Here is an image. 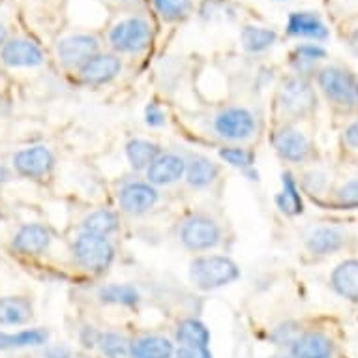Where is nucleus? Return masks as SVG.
Wrapping results in <instances>:
<instances>
[{
  "mask_svg": "<svg viewBox=\"0 0 358 358\" xmlns=\"http://www.w3.org/2000/svg\"><path fill=\"white\" fill-rule=\"evenodd\" d=\"M241 278V268L229 257L222 255H203L189 263V280L197 289L214 291L223 285L236 282Z\"/></svg>",
  "mask_w": 358,
  "mask_h": 358,
  "instance_id": "1",
  "label": "nucleus"
},
{
  "mask_svg": "<svg viewBox=\"0 0 358 358\" xmlns=\"http://www.w3.org/2000/svg\"><path fill=\"white\" fill-rule=\"evenodd\" d=\"M73 257L88 272H106L115 259V248L107 236L83 233L73 242Z\"/></svg>",
  "mask_w": 358,
  "mask_h": 358,
  "instance_id": "2",
  "label": "nucleus"
},
{
  "mask_svg": "<svg viewBox=\"0 0 358 358\" xmlns=\"http://www.w3.org/2000/svg\"><path fill=\"white\" fill-rule=\"evenodd\" d=\"M319 87L324 92V96L336 106L358 107V79L351 71L338 68V66H329L319 71Z\"/></svg>",
  "mask_w": 358,
  "mask_h": 358,
  "instance_id": "3",
  "label": "nucleus"
},
{
  "mask_svg": "<svg viewBox=\"0 0 358 358\" xmlns=\"http://www.w3.org/2000/svg\"><path fill=\"white\" fill-rule=\"evenodd\" d=\"M152 38V29L147 19L128 17L113 27L109 41L120 53H141L148 48Z\"/></svg>",
  "mask_w": 358,
  "mask_h": 358,
  "instance_id": "4",
  "label": "nucleus"
},
{
  "mask_svg": "<svg viewBox=\"0 0 358 358\" xmlns=\"http://www.w3.org/2000/svg\"><path fill=\"white\" fill-rule=\"evenodd\" d=\"M180 241L192 252H206L222 241V229L212 217L192 216L180 229Z\"/></svg>",
  "mask_w": 358,
  "mask_h": 358,
  "instance_id": "5",
  "label": "nucleus"
},
{
  "mask_svg": "<svg viewBox=\"0 0 358 358\" xmlns=\"http://www.w3.org/2000/svg\"><path fill=\"white\" fill-rule=\"evenodd\" d=\"M214 131L227 141H244L255 131V118L244 107H229L214 118Z\"/></svg>",
  "mask_w": 358,
  "mask_h": 358,
  "instance_id": "6",
  "label": "nucleus"
},
{
  "mask_svg": "<svg viewBox=\"0 0 358 358\" xmlns=\"http://www.w3.org/2000/svg\"><path fill=\"white\" fill-rule=\"evenodd\" d=\"M280 106L287 115L304 117L315 107V92L310 83L300 77H293L283 83L280 90Z\"/></svg>",
  "mask_w": 358,
  "mask_h": 358,
  "instance_id": "7",
  "label": "nucleus"
},
{
  "mask_svg": "<svg viewBox=\"0 0 358 358\" xmlns=\"http://www.w3.org/2000/svg\"><path fill=\"white\" fill-rule=\"evenodd\" d=\"M53 165V152L43 145L23 148V150L13 154V169L17 171L21 176H27V178H34V180L43 178V176L51 173Z\"/></svg>",
  "mask_w": 358,
  "mask_h": 358,
  "instance_id": "8",
  "label": "nucleus"
},
{
  "mask_svg": "<svg viewBox=\"0 0 358 358\" xmlns=\"http://www.w3.org/2000/svg\"><path fill=\"white\" fill-rule=\"evenodd\" d=\"M98 40L90 34H76L64 38L57 48L60 62L68 68H81L87 60L98 55Z\"/></svg>",
  "mask_w": 358,
  "mask_h": 358,
  "instance_id": "9",
  "label": "nucleus"
},
{
  "mask_svg": "<svg viewBox=\"0 0 358 358\" xmlns=\"http://www.w3.org/2000/svg\"><path fill=\"white\" fill-rule=\"evenodd\" d=\"M0 59L10 68H36L43 64V53L38 43L27 38L6 41L0 51Z\"/></svg>",
  "mask_w": 358,
  "mask_h": 358,
  "instance_id": "10",
  "label": "nucleus"
},
{
  "mask_svg": "<svg viewBox=\"0 0 358 358\" xmlns=\"http://www.w3.org/2000/svg\"><path fill=\"white\" fill-rule=\"evenodd\" d=\"M158 192H156L152 184L129 182L120 189L118 203H120V208L124 212L139 216V214H145L150 208H154L156 203H158Z\"/></svg>",
  "mask_w": 358,
  "mask_h": 358,
  "instance_id": "11",
  "label": "nucleus"
},
{
  "mask_svg": "<svg viewBox=\"0 0 358 358\" xmlns=\"http://www.w3.org/2000/svg\"><path fill=\"white\" fill-rule=\"evenodd\" d=\"M51 246V233L41 223H27L15 233L12 248L23 255H40Z\"/></svg>",
  "mask_w": 358,
  "mask_h": 358,
  "instance_id": "12",
  "label": "nucleus"
},
{
  "mask_svg": "<svg viewBox=\"0 0 358 358\" xmlns=\"http://www.w3.org/2000/svg\"><path fill=\"white\" fill-rule=\"evenodd\" d=\"M186 173V159L178 154H159L147 169L152 186H169L178 182Z\"/></svg>",
  "mask_w": 358,
  "mask_h": 358,
  "instance_id": "13",
  "label": "nucleus"
},
{
  "mask_svg": "<svg viewBox=\"0 0 358 358\" xmlns=\"http://www.w3.org/2000/svg\"><path fill=\"white\" fill-rule=\"evenodd\" d=\"M122 70V62L115 55H94L79 68V76L88 85H103L113 81Z\"/></svg>",
  "mask_w": 358,
  "mask_h": 358,
  "instance_id": "14",
  "label": "nucleus"
},
{
  "mask_svg": "<svg viewBox=\"0 0 358 358\" xmlns=\"http://www.w3.org/2000/svg\"><path fill=\"white\" fill-rule=\"evenodd\" d=\"M274 147L278 154L287 162L300 164L310 156V141L306 139L304 134H300L299 129L283 128L274 136Z\"/></svg>",
  "mask_w": 358,
  "mask_h": 358,
  "instance_id": "15",
  "label": "nucleus"
},
{
  "mask_svg": "<svg viewBox=\"0 0 358 358\" xmlns=\"http://www.w3.org/2000/svg\"><path fill=\"white\" fill-rule=\"evenodd\" d=\"M291 351L296 358H332L334 345L330 338L321 332H308L296 336V340L291 343Z\"/></svg>",
  "mask_w": 358,
  "mask_h": 358,
  "instance_id": "16",
  "label": "nucleus"
},
{
  "mask_svg": "<svg viewBox=\"0 0 358 358\" xmlns=\"http://www.w3.org/2000/svg\"><path fill=\"white\" fill-rule=\"evenodd\" d=\"M287 32L291 36H302V38H313V40H327L329 29L321 21L319 15L311 12H294L289 15Z\"/></svg>",
  "mask_w": 358,
  "mask_h": 358,
  "instance_id": "17",
  "label": "nucleus"
},
{
  "mask_svg": "<svg viewBox=\"0 0 358 358\" xmlns=\"http://www.w3.org/2000/svg\"><path fill=\"white\" fill-rule=\"evenodd\" d=\"M332 287L340 296L358 302V261H343L332 272Z\"/></svg>",
  "mask_w": 358,
  "mask_h": 358,
  "instance_id": "18",
  "label": "nucleus"
},
{
  "mask_svg": "<svg viewBox=\"0 0 358 358\" xmlns=\"http://www.w3.org/2000/svg\"><path fill=\"white\" fill-rule=\"evenodd\" d=\"M34 313L32 302L24 296L0 299V327H17L29 323Z\"/></svg>",
  "mask_w": 358,
  "mask_h": 358,
  "instance_id": "19",
  "label": "nucleus"
},
{
  "mask_svg": "<svg viewBox=\"0 0 358 358\" xmlns=\"http://www.w3.org/2000/svg\"><path fill=\"white\" fill-rule=\"evenodd\" d=\"M131 358H173L175 347L167 338L162 336H141L134 343H129Z\"/></svg>",
  "mask_w": 358,
  "mask_h": 358,
  "instance_id": "20",
  "label": "nucleus"
},
{
  "mask_svg": "<svg viewBox=\"0 0 358 358\" xmlns=\"http://www.w3.org/2000/svg\"><path fill=\"white\" fill-rule=\"evenodd\" d=\"M49 340L45 329H27L19 332H0V351L24 349V347H41Z\"/></svg>",
  "mask_w": 358,
  "mask_h": 358,
  "instance_id": "21",
  "label": "nucleus"
},
{
  "mask_svg": "<svg viewBox=\"0 0 358 358\" xmlns=\"http://www.w3.org/2000/svg\"><path fill=\"white\" fill-rule=\"evenodd\" d=\"M345 242L343 233L334 227H319L311 231L308 236V250L315 255H329V253L338 252Z\"/></svg>",
  "mask_w": 358,
  "mask_h": 358,
  "instance_id": "22",
  "label": "nucleus"
},
{
  "mask_svg": "<svg viewBox=\"0 0 358 358\" xmlns=\"http://www.w3.org/2000/svg\"><path fill=\"white\" fill-rule=\"evenodd\" d=\"M186 180L194 188H206L210 186L220 175V169L214 162L205 156H195L189 164H186Z\"/></svg>",
  "mask_w": 358,
  "mask_h": 358,
  "instance_id": "23",
  "label": "nucleus"
},
{
  "mask_svg": "<svg viewBox=\"0 0 358 358\" xmlns=\"http://www.w3.org/2000/svg\"><path fill=\"white\" fill-rule=\"evenodd\" d=\"M126 156L129 165L136 171L148 169L154 159L159 156V147L147 139H131L126 145Z\"/></svg>",
  "mask_w": 358,
  "mask_h": 358,
  "instance_id": "24",
  "label": "nucleus"
},
{
  "mask_svg": "<svg viewBox=\"0 0 358 358\" xmlns=\"http://www.w3.org/2000/svg\"><path fill=\"white\" fill-rule=\"evenodd\" d=\"M276 38L278 34L274 30L264 29V27H253V24L244 27L241 34L242 45L250 53H263L276 43Z\"/></svg>",
  "mask_w": 358,
  "mask_h": 358,
  "instance_id": "25",
  "label": "nucleus"
},
{
  "mask_svg": "<svg viewBox=\"0 0 358 358\" xmlns=\"http://www.w3.org/2000/svg\"><path fill=\"white\" fill-rule=\"evenodd\" d=\"M176 340L180 345L208 347L210 332L197 319H184L178 323V329H176Z\"/></svg>",
  "mask_w": 358,
  "mask_h": 358,
  "instance_id": "26",
  "label": "nucleus"
},
{
  "mask_svg": "<svg viewBox=\"0 0 358 358\" xmlns=\"http://www.w3.org/2000/svg\"><path fill=\"white\" fill-rule=\"evenodd\" d=\"M100 300L106 304L117 306H137L141 300V294L134 285L128 283H113L100 289Z\"/></svg>",
  "mask_w": 358,
  "mask_h": 358,
  "instance_id": "27",
  "label": "nucleus"
},
{
  "mask_svg": "<svg viewBox=\"0 0 358 358\" xmlns=\"http://www.w3.org/2000/svg\"><path fill=\"white\" fill-rule=\"evenodd\" d=\"M83 229L92 235L109 236L118 229V216L113 210L90 212L83 222Z\"/></svg>",
  "mask_w": 358,
  "mask_h": 358,
  "instance_id": "28",
  "label": "nucleus"
},
{
  "mask_svg": "<svg viewBox=\"0 0 358 358\" xmlns=\"http://www.w3.org/2000/svg\"><path fill=\"white\" fill-rule=\"evenodd\" d=\"M282 182H283V189L282 194H278L276 203L278 206L282 208L285 214H300L304 205H302V197L299 194V188H296V182H294V178L291 173H283L282 175Z\"/></svg>",
  "mask_w": 358,
  "mask_h": 358,
  "instance_id": "29",
  "label": "nucleus"
},
{
  "mask_svg": "<svg viewBox=\"0 0 358 358\" xmlns=\"http://www.w3.org/2000/svg\"><path fill=\"white\" fill-rule=\"evenodd\" d=\"M98 345L107 358H124L129 355V343L118 332H103L98 338Z\"/></svg>",
  "mask_w": 358,
  "mask_h": 358,
  "instance_id": "30",
  "label": "nucleus"
},
{
  "mask_svg": "<svg viewBox=\"0 0 358 358\" xmlns=\"http://www.w3.org/2000/svg\"><path fill=\"white\" fill-rule=\"evenodd\" d=\"M154 6L167 21H180L192 12V0H154Z\"/></svg>",
  "mask_w": 358,
  "mask_h": 358,
  "instance_id": "31",
  "label": "nucleus"
},
{
  "mask_svg": "<svg viewBox=\"0 0 358 358\" xmlns=\"http://www.w3.org/2000/svg\"><path fill=\"white\" fill-rule=\"evenodd\" d=\"M201 15L208 21H223V19L235 17V10L229 2L223 0H206L201 8Z\"/></svg>",
  "mask_w": 358,
  "mask_h": 358,
  "instance_id": "32",
  "label": "nucleus"
},
{
  "mask_svg": "<svg viewBox=\"0 0 358 358\" xmlns=\"http://www.w3.org/2000/svg\"><path fill=\"white\" fill-rule=\"evenodd\" d=\"M220 156H222V159H225L227 164L236 167V169L246 171L252 167V154L248 152L246 148L225 147L220 150Z\"/></svg>",
  "mask_w": 358,
  "mask_h": 358,
  "instance_id": "33",
  "label": "nucleus"
},
{
  "mask_svg": "<svg viewBox=\"0 0 358 358\" xmlns=\"http://www.w3.org/2000/svg\"><path fill=\"white\" fill-rule=\"evenodd\" d=\"M324 57H327V51L315 43H304L294 49V60L300 64H313L315 60H321Z\"/></svg>",
  "mask_w": 358,
  "mask_h": 358,
  "instance_id": "34",
  "label": "nucleus"
},
{
  "mask_svg": "<svg viewBox=\"0 0 358 358\" xmlns=\"http://www.w3.org/2000/svg\"><path fill=\"white\" fill-rule=\"evenodd\" d=\"M338 201H340L341 206L358 208V180L347 182L345 186L338 192Z\"/></svg>",
  "mask_w": 358,
  "mask_h": 358,
  "instance_id": "35",
  "label": "nucleus"
},
{
  "mask_svg": "<svg viewBox=\"0 0 358 358\" xmlns=\"http://www.w3.org/2000/svg\"><path fill=\"white\" fill-rule=\"evenodd\" d=\"M176 358H212V352L208 347H194L180 345L175 351Z\"/></svg>",
  "mask_w": 358,
  "mask_h": 358,
  "instance_id": "36",
  "label": "nucleus"
},
{
  "mask_svg": "<svg viewBox=\"0 0 358 358\" xmlns=\"http://www.w3.org/2000/svg\"><path fill=\"white\" fill-rule=\"evenodd\" d=\"M272 340L276 341L278 345H291L296 340V330L293 329V324H282L274 330Z\"/></svg>",
  "mask_w": 358,
  "mask_h": 358,
  "instance_id": "37",
  "label": "nucleus"
},
{
  "mask_svg": "<svg viewBox=\"0 0 358 358\" xmlns=\"http://www.w3.org/2000/svg\"><path fill=\"white\" fill-rule=\"evenodd\" d=\"M145 120L150 128H159L165 124V113L156 103H150L147 107V113H145Z\"/></svg>",
  "mask_w": 358,
  "mask_h": 358,
  "instance_id": "38",
  "label": "nucleus"
},
{
  "mask_svg": "<svg viewBox=\"0 0 358 358\" xmlns=\"http://www.w3.org/2000/svg\"><path fill=\"white\" fill-rule=\"evenodd\" d=\"M43 358H71V349L62 343H55V345H45L41 351Z\"/></svg>",
  "mask_w": 358,
  "mask_h": 358,
  "instance_id": "39",
  "label": "nucleus"
},
{
  "mask_svg": "<svg viewBox=\"0 0 358 358\" xmlns=\"http://www.w3.org/2000/svg\"><path fill=\"white\" fill-rule=\"evenodd\" d=\"M304 184L306 188L308 189H315V192H319V189L324 188V184H327V176L323 175V173H308V175L304 176Z\"/></svg>",
  "mask_w": 358,
  "mask_h": 358,
  "instance_id": "40",
  "label": "nucleus"
},
{
  "mask_svg": "<svg viewBox=\"0 0 358 358\" xmlns=\"http://www.w3.org/2000/svg\"><path fill=\"white\" fill-rule=\"evenodd\" d=\"M98 338H100V334L96 332L94 327H85L81 332V343L85 347H94L96 343H98Z\"/></svg>",
  "mask_w": 358,
  "mask_h": 358,
  "instance_id": "41",
  "label": "nucleus"
},
{
  "mask_svg": "<svg viewBox=\"0 0 358 358\" xmlns=\"http://www.w3.org/2000/svg\"><path fill=\"white\" fill-rule=\"evenodd\" d=\"M345 141L349 147L357 148L358 150V120L357 122H352L351 126L345 129Z\"/></svg>",
  "mask_w": 358,
  "mask_h": 358,
  "instance_id": "42",
  "label": "nucleus"
},
{
  "mask_svg": "<svg viewBox=\"0 0 358 358\" xmlns=\"http://www.w3.org/2000/svg\"><path fill=\"white\" fill-rule=\"evenodd\" d=\"M10 178H12V175H10V171H8L6 167H4V165H0V184L8 182Z\"/></svg>",
  "mask_w": 358,
  "mask_h": 358,
  "instance_id": "43",
  "label": "nucleus"
},
{
  "mask_svg": "<svg viewBox=\"0 0 358 358\" xmlns=\"http://www.w3.org/2000/svg\"><path fill=\"white\" fill-rule=\"evenodd\" d=\"M349 45H351L352 53H355L358 57V30H355V32H352L351 43H349Z\"/></svg>",
  "mask_w": 358,
  "mask_h": 358,
  "instance_id": "44",
  "label": "nucleus"
},
{
  "mask_svg": "<svg viewBox=\"0 0 358 358\" xmlns=\"http://www.w3.org/2000/svg\"><path fill=\"white\" fill-rule=\"evenodd\" d=\"M4 43H6V29L0 24V48H2Z\"/></svg>",
  "mask_w": 358,
  "mask_h": 358,
  "instance_id": "45",
  "label": "nucleus"
},
{
  "mask_svg": "<svg viewBox=\"0 0 358 358\" xmlns=\"http://www.w3.org/2000/svg\"><path fill=\"white\" fill-rule=\"evenodd\" d=\"M287 358H296V357H287Z\"/></svg>",
  "mask_w": 358,
  "mask_h": 358,
  "instance_id": "46",
  "label": "nucleus"
},
{
  "mask_svg": "<svg viewBox=\"0 0 358 358\" xmlns=\"http://www.w3.org/2000/svg\"><path fill=\"white\" fill-rule=\"evenodd\" d=\"M120 2H126V0H120Z\"/></svg>",
  "mask_w": 358,
  "mask_h": 358,
  "instance_id": "47",
  "label": "nucleus"
},
{
  "mask_svg": "<svg viewBox=\"0 0 358 358\" xmlns=\"http://www.w3.org/2000/svg\"><path fill=\"white\" fill-rule=\"evenodd\" d=\"M278 2H283V0H278Z\"/></svg>",
  "mask_w": 358,
  "mask_h": 358,
  "instance_id": "48",
  "label": "nucleus"
}]
</instances>
